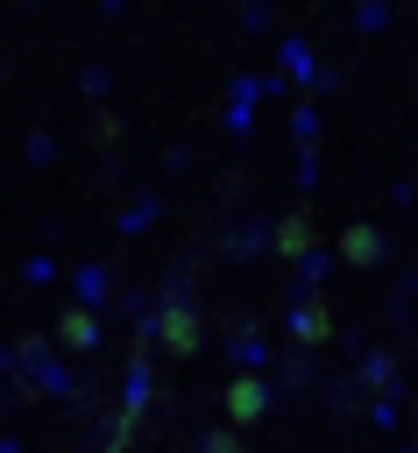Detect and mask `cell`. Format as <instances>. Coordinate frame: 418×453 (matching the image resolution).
<instances>
[{
    "instance_id": "obj_1",
    "label": "cell",
    "mask_w": 418,
    "mask_h": 453,
    "mask_svg": "<svg viewBox=\"0 0 418 453\" xmlns=\"http://www.w3.org/2000/svg\"><path fill=\"white\" fill-rule=\"evenodd\" d=\"M156 347H163L170 361H191V354H198V311H191V304H163V319H156Z\"/></svg>"
},
{
    "instance_id": "obj_2",
    "label": "cell",
    "mask_w": 418,
    "mask_h": 453,
    "mask_svg": "<svg viewBox=\"0 0 418 453\" xmlns=\"http://www.w3.org/2000/svg\"><path fill=\"white\" fill-rule=\"evenodd\" d=\"M269 248H276L283 262H305V255L319 248V226H312V205H290V212L276 219V234H269Z\"/></svg>"
},
{
    "instance_id": "obj_3",
    "label": "cell",
    "mask_w": 418,
    "mask_h": 453,
    "mask_svg": "<svg viewBox=\"0 0 418 453\" xmlns=\"http://www.w3.org/2000/svg\"><path fill=\"white\" fill-rule=\"evenodd\" d=\"M262 411H269V382H262V375H234V382H227V425L255 432Z\"/></svg>"
},
{
    "instance_id": "obj_4",
    "label": "cell",
    "mask_w": 418,
    "mask_h": 453,
    "mask_svg": "<svg viewBox=\"0 0 418 453\" xmlns=\"http://www.w3.org/2000/svg\"><path fill=\"white\" fill-rule=\"evenodd\" d=\"M290 340H298V347H326V340H333V304H326V297H305V304L290 311Z\"/></svg>"
},
{
    "instance_id": "obj_5",
    "label": "cell",
    "mask_w": 418,
    "mask_h": 453,
    "mask_svg": "<svg viewBox=\"0 0 418 453\" xmlns=\"http://www.w3.org/2000/svg\"><path fill=\"white\" fill-rule=\"evenodd\" d=\"M99 340V319L85 311V304H71V311H57V347H71V354H85Z\"/></svg>"
},
{
    "instance_id": "obj_6",
    "label": "cell",
    "mask_w": 418,
    "mask_h": 453,
    "mask_svg": "<svg viewBox=\"0 0 418 453\" xmlns=\"http://www.w3.org/2000/svg\"><path fill=\"white\" fill-rule=\"evenodd\" d=\"M340 255H347L354 269H375V262H383V234H375V226H340Z\"/></svg>"
},
{
    "instance_id": "obj_7",
    "label": "cell",
    "mask_w": 418,
    "mask_h": 453,
    "mask_svg": "<svg viewBox=\"0 0 418 453\" xmlns=\"http://www.w3.org/2000/svg\"><path fill=\"white\" fill-rule=\"evenodd\" d=\"M390 375H397V361H390V354H368V368H361L354 389H361L368 403H383V396H390Z\"/></svg>"
},
{
    "instance_id": "obj_8",
    "label": "cell",
    "mask_w": 418,
    "mask_h": 453,
    "mask_svg": "<svg viewBox=\"0 0 418 453\" xmlns=\"http://www.w3.org/2000/svg\"><path fill=\"white\" fill-rule=\"evenodd\" d=\"M198 453H248V439H241V425H213L198 439Z\"/></svg>"
},
{
    "instance_id": "obj_9",
    "label": "cell",
    "mask_w": 418,
    "mask_h": 453,
    "mask_svg": "<svg viewBox=\"0 0 418 453\" xmlns=\"http://www.w3.org/2000/svg\"><path fill=\"white\" fill-rule=\"evenodd\" d=\"M113 142H120V113L99 106V113H92V149H113Z\"/></svg>"
}]
</instances>
